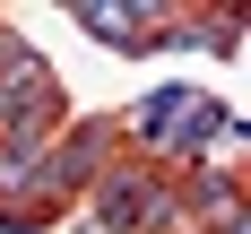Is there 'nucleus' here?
I'll use <instances>...</instances> for the list:
<instances>
[{
  "mask_svg": "<svg viewBox=\"0 0 251 234\" xmlns=\"http://www.w3.org/2000/svg\"><path fill=\"white\" fill-rule=\"evenodd\" d=\"M96 226L104 234H165V226H174V182L148 174V165L104 174L96 182Z\"/></svg>",
  "mask_w": 251,
  "mask_h": 234,
  "instance_id": "1",
  "label": "nucleus"
},
{
  "mask_svg": "<svg viewBox=\"0 0 251 234\" xmlns=\"http://www.w3.org/2000/svg\"><path fill=\"white\" fill-rule=\"evenodd\" d=\"M104 139H113L104 122L61 130V139L44 148V165H35V182H26V200H70V191H96V182H104Z\"/></svg>",
  "mask_w": 251,
  "mask_h": 234,
  "instance_id": "2",
  "label": "nucleus"
},
{
  "mask_svg": "<svg viewBox=\"0 0 251 234\" xmlns=\"http://www.w3.org/2000/svg\"><path fill=\"white\" fill-rule=\"evenodd\" d=\"M234 130H243V113H234V104H217V96H191V113H182V122L156 139V148L174 156V165H208V156L226 148Z\"/></svg>",
  "mask_w": 251,
  "mask_h": 234,
  "instance_id": "3",
  "label": "nucleus"
},
{
  "mask_svg": "<svg viewBox=\"0 0 251 234\" xmlns=\"http://www.w3.org/2000/svg\"><path fill=\"white\" fill-rule=\"evenodd\" d=\"M78 26H87V35H104V44H122V52H139V44H148V0H130V9L78 0Z\"/></svg>",
  "mask_w": 251,
  "mask_h": 234,
  "instance_id": "4",
  "label": "nucleus"
},
{
  "mask_svg": "<svg viewBox=\"0 0 251 234\" xmlns=\"http://www.w3.org/2000/svg\"><path fill=\"white\" fill-rule=\"evenodd\" d=\"M174 208H191L200 226H226V217H243V191H234V174H200Z\"/></svg>",
  "mask_w": 251,
  "mask_h": 234,
  "instance_id": "5",
  "label": "nucleus"
},
{
  "mask_svg": "<svg viewBox=\"0 0 251 234\" xmlns=\"http://www.w3.org/2000/svg\"><path fill=\"white\" fill-rule=\"evenodd\" d=\"M52 139H9L0 130V200H26V182H35V165H44Z\"/></svg>",
  "mask_w": 251,
  "mask_h": 234,
  "instance_id": "6",
  "label": "nucleus"
},
{
  "mask_svg": "<svg viewBox=\"0 0 251 234\" xmlns=\"http://www.w3.org/2000/svg\"><path fill=\"white\" fill-rule=\"evenodd\" d=\"M191 96H200V87H182V78H174V87H156V96L139 104V113H130V130H139V139H165V130H174L182 113H191Z\"/></svg>",
  "mask_w": 251,
  "mask_h": 234,
  "instance_id": "7",
  "label": "nucleus"
}]
</instances>
